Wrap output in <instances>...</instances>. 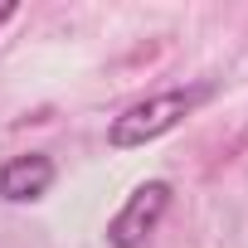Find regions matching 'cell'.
I'll return each mask as SVG.
<instances>
[{
  "instance_id": "1",
  "label": "cell",
  "mask_w": 248,
  "mask_h": 248,
  "mask_svg": "<svg viewBox=\"0 0 248 248\" xmlns=\"http://www.w3.org/2000/svg\"><path fill=\"white\" fill-rule=\"evenodd\" d=\"M204 97V88H166V93H151L141 102H132L122 117H112L107 127V141L117 151H132V146H151L161 141L166 132H175L180 122L195 112V102Z\"/></svg>"
},
{
  "instance_id": "2",
  "label": "cell",
  "mask_w": 248,
  "mask_h": 248,
  "mask_svg": "<svg viewBox=\"0 0 248 248\" xmlns=\"http://www.w3.org/2000/svg\"><path fill=\"white\" fill-rule=\"evenodd\" d=\"M166 209H170V185H166V180H141V185L127 195V204L112 214L107 243H112V248H146V238L161 229Z\"/></svg>"
},
{
  "instance_id": "3",
  "label": "cell",
  "mask_w": 248,
  "mask_h": 248,
  "mask_svg": "<svg viewBox=\"0 0 248 248\" xmlns=\"http://www.w3.org/2000/svg\"><path fill=\"white\" fill-rule=\"evenodd\" d=\"M54 185V161L44 151H30V156H10L5 166H0V195H5L10 204H34L44 200Z\"/></svg>"
},
{
  "instance_id": "4",
  "label": "cell",
  "mask_w": 248,
  "mask_h": 248,
  "mask_svg": "<svg viewBox=\"0 0 248 248\" xmlns=\"http://www.w3.org/2000/svg\"><path fill=\"white\" fill-rule=\"evenodd\" d=\"M15 10H20L15 0H0V25H5V20H15Z\"/></svg>"
}]
</instances>
